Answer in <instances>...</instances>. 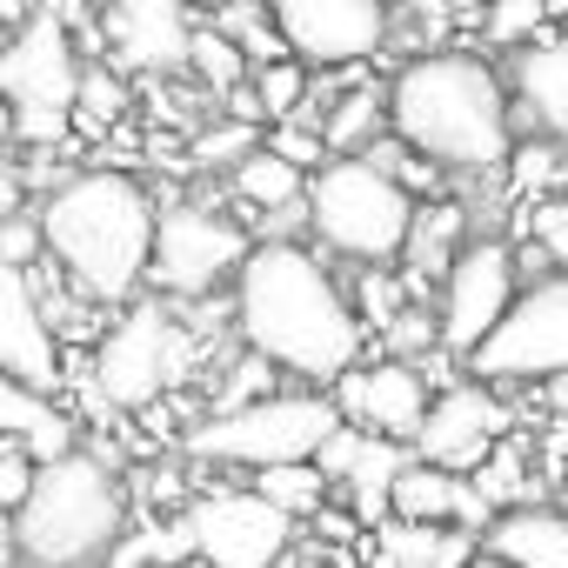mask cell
<instances>
[{
  "mask_svg": "<svg viewBox=\"0 0 568 568\" xmlns=\"http://www.w3.org/2000/svg\"><path fill=\"white\" fill-rule=\"evenodd\" d=\"M234 335L308 388H335L368 362V322L308 241H254L234 281Z\"/></svg>",
  "mask_w": 568,
  "mask_h": 568,
  "instance_id": "cell-1",
  "label": "cell"
},
{
  "mask_svg": "<svg viewBox=\"0 0 568 568\" xmlns=\"http://www.w3.org/2000/svg\"><path fill=\"white\" fill-rule=\"evenodd\" d=\"M34 214L48 227V254L68 267V281L88 302L128 308L148 288L161 207L148 181H134L128 168H81L61 187H48Z\"/></svg>",
  "mask_w": 568,
  "mask_h": 568,
  "instance_id": "cell-2",
  "label": "cell"
},
{
  "mask_svg": "<svg viewBox=\"0 0 568 568\" xmlns=\"http://www.w3.org/2000/svg\"><path fill=\"white\" fill-rule=\"evenodd\" d=\"M515 88L462 48H428L395 68L388 81V121L395 134L442 161L448 174H495L515 161Z\"/></svg>",
  "mask_w": 568,
  "mask_h": 568,
  "instance_id": "cell-3",
  "label": "cell"
},
{
  "mask_svg": "<svg viewBox=\"0 0 568 568\" xmlns=\"http://www.w3.org/2000/svg\"><path fill=\"white\" fill-rule=\"evenodd\" d=\"M128 541V481L108 455L41 462L34 495L14 508V555L28 568H101Z\"/></svg>",
  "mask_w": 568,
  "mask_h": 568,
  "instance_id": "cell-4",
  "label": "cell"
},
{
  "mask_svg": "<svg viewBox=\"0 0 568 568\" xmlns=\"http://www.w3.org/2000/svg\"><path fill=\"white\" fill-rule=\"evenodd\" d=\"M308 214H315V241L335 261L388 267V261L408 254V234H415L422 201L395 174H382L368 154H335L308 181Z\"/></svg>",
  "mask_w": 568,
  "mask_h": 568,
  "instance_id": "cell-5",
  "label": "cell"
},
{
  "mask_svg": "<svg viewBox=\"0 0 568 568\" xmlns=\"http://www.w3.org/2000/svg\"><path fill=\"white\" fill-rule=\"evenodd\" d=\"M342 428V408L328 388H302V395H267L227 415H201L181 448L194 462H227V468H281V462H315L322 442Z\"/></svg>",
  "mask_w": 568,
  "mask_h": 568,
  "instance_id": "cell-6",
  "label": "cell"
},
{
  "mask_svg": "<svg viewBox=\"0 0 568 568\" xmlns=\"http://www.w3.org/2000/svg\"><path fill=\"white\" fill-rule=\"evenodd\" d=\"M81 48L74 28L54 8H34L28 28H14L0 54V94L14 108V141L21 148H61L74 134V101H81Z\"/></svg>",
  "mask_w": 568,
  "mask_h": 568,
  "instance_id": "cell-7",
  "label": "cell"
},
{
  "mask_svg": "<svg viewBox=\"0 0 568 568\" xmlns=\"http://www.w3.org/2000/svg\"><path fill=\"white\" fill-rule=\"evenodd\" d=\"M194 328L174 322V302L148 295V302H128V315L94 342V388L108 408L121 415H141L154 408L174 382L194 375Z\"/></svg>",
  "mask_w": 568,
  "mask_h": 568,
  "instance_id": "cell-8",
  "label": "cell"
},
{
  "mask_svg": "<svg viewBox=\"0 0 568 568\" xmlns=\"http://www.w3.org/2000/svg\"><path fill=\"white\" fill-rule=\"evenodd\" d=\"M247 254H254V234L234 214H214L207 201H168L161 234H154L148 288L161 302H207V295H221V288L241 281Z\"/></svg>",
  "mask_w": 568,
  "mask_h": 568,
  "instance_id": "cell-9",
  "label": "cell"
},
{
  "mask_svg": "<svg viewBox=\"0 0 568 568\" xmlns=\"http://www.w3.org/2000/svg\"><path fill=\"white\" fill-rule=\"evenodd\" d=\"M468 375L495 388H535L548 375H568V274L528 281L508 322L468 355Z\"/></svg>",
  "mask_w": 568,
  "mask_h": 568,
  "instance_id": "cell-10",
  "label": "cell"
},
{
  "mask_svg": "<svg viewBox=\"0 0 568 568\" xmlns=\"http://www.w3.org/2000/svg\"><path fill=\"white\" fill-rule=\"evenodd\" d=\"M515 302H521V247L501 241V234H475V241L455 254V267L442 274V302H435V315H442V348L468 362V355L508 322Z\"/></svg>",
  "mask_w": 568,
  "mask_h": 568,
  "instance_id": "cell-11",
  "label": "cell"
},
{
  "mask_svg": "<svg viewBox=\"0 0 568 568\" xmlns=\"http://www.w3.org/2000/svg\"><path fill=\"white\" fill-rule=\"evenodd\" d=\"M181 521L207 568H288V555H295V515L274 508L254 481L187 501Z\"/></svg>",
  "mask_w": 568,
  "mask_h": 568,
  "instance_id": "cell-12",
  "label": "cell"
},
{
  "mask_svg": "<svg viewBox=\"0 0 568 568\" xmlns=\"http://www.w3.org/2000/svg\"><path fill=\"white\" fill-rule=\"evenodd\" d=\"M267 14L308 68H362L395 34V0H267Z\"/></svg>",
  "mask_w": 568,
  "mask_h": 568,
  "instance_id": "cell-13",
  "label": "cell"
},
{
  "mask_svg": "<svg viewBox=\"0 0 568 568\" xmlns=\"http://www.w3.org/2000/svg\"><path fill=\"white\" fill-rule=\"evenodd\" d=\"M508 422H515V408L501 402V388L468 375V382H455V388H442V395H435V408H428V428H422L415 455H422V462H435V468L475 475V468L508 442Z\"/></svg>",
  "mask_w": 568,
  "mask_h": 568,
  "instance_id": "cell-14",
  "label": "cell"
},
{
  "mask_svg": "<svg viewBox=\"0 0 568 568\" xmlns=\"http://www.w3.org/2000/svg\"><path fill=\"white\" fill-rule=\"evenodd\" d=\"M328 395H335L342 422H355L368 435H388V442H422L428 408H435L422 362H395V355H375V362L348 368Z\"/></svg>",
  "mask_w": 568,
  "mask_h": 568,
  "instance_id": "cell-15",
  "label": "cell"
},
{
  "mask_svg": "<svg viewBox=\"0 0 568 568\" xmlns=\"http://www.w3.org/2000/svg\"><path fill=\"white\" fill-rule=\"evenodd\" d=\"M0 368L14 382L54 395L68 375V355H61V328L34 288V267H0Z\"/></svg>",
  "mask_w": 568,
  "mask_h": 568,
  "instance_id": "cell-16",
  "label": "cell"
},
{
  "mask_svg": "<svg viewBox=\"0 0 568 568\" xmlns=\"http://www.w3.org/2000/svg\"><path fill=\"white\" fill-rule=\"evenodd\" d=\"M194 14H187V0H114L101 34L114 48V68L128 74H187V48H194Z\"/></svg>",
  "mask_w": 568,
  "mask_h": 568,
  "instance_id": "cell-17",
  "label": "cell"
},
{
  "mask_svg": "<svg viewBox=\"0 0 568 568\" xmlns=\"http://www.w3.org/2000/svg\"><path fill=\"white\" fill-rule=\"evenodd\" d=\"M508 88L528 108V121L568 148V34H541L528 48H515L508 61Z\"/></svg>",
  "mask_w": 568,
  "mask_h": 568,
  "instance_id": "cell-18",
  "label": "cell"
},
{
  "mask_svg": "<svg viewBox=\"0 0 568 568\" xmlns=\"http://www.w3.org/2000/svg\"><path fill=\"white\" fill-rule=\"evenodd\" d=\"M481 555V535L448 521H402L388 515L368 541V568H468Z\"/></svg>",
  "mask_w": 568,
  "mask_h": 568,
  "instance_id": "cell-19",
  "label": "cell"
},
{
  "mask_svg": "<svg viewBox=\"0 0 568 568\" xmlns=\"http://www.w3.org/2000/svg\"><path fill=\"white\" fill-rule=\"evenodd\" d=\"M0 428H8V442H21L34 462H61V455L81 448V422L54 395L28 388L14 375H0Z\"/></svg>",
  "mask_w": 568,
  "mask_h": 568,
  "instance_id": "cell-20",
  "label": "cell"
},
{
  "mask_svg": "<svg viewBox=\"0 0 568 568\" xmlns=\"http://www.w3.org/2000/svg\"><path fill=\"white\" fill-rule=\"evenodd\" d=\"M488 555L515 561V568H568V508H501L481 535Z\"/></svg>",
  "mask_w": 568,
  "mask_h": 568,
  "instance_id": "cell-21",
  "label": "cell"
},
{
  "mask_svg": "<svg viewBox=\"0 0 568 568\" xmlns=\"http://www.w3.org/2000/svg\"><path fill=\"white\" fill-rule=\"evenodd\" d=\"M308 168H295L288 154H274L267 141L241 161V168H227V187H234V207H247V214H274V207H295V201H308Z\"/></svg>",
  "mask_w": 568,
  "mask_h": 568,
  "instance_id": "cell-22",
  "label": "cell"
},
{
  "mask_svg": "<svg viewBox=\"0 0 568 568\" xmlns=\"http://www.w3.org/2000/svg\"><path fill=\"white\" fill-rule=\"evenodd\" d=\"M187 74H194V88H201V94L227 101L234 88H247V81H254V61L241 54V41H234V34H221L214 21H201V28H194V48H187Z\"/></svg>",
  "mask_w": 568,
  "mask_h": 568,
  "instance_id": "cell-23",
  "label": "cell"
},
{
  "mask_svg": "<svg viewBox=\"0 0 568 568\" xmlns=\"http://www.w3.org/2000/svg\"><path fill=\"white\" fill-rule=\"evenodd\" d=\"M382 134H395L388 88H348V94H335V108H328V148L335 154H368Z\"/></svg>",
  "mask_w": 568,
  "mask_h": 568,
  "instance_id": "cell-24",
  "label": "cell"
},
{
  "mask_svg": "<svg viewBox=\"0 0 568 568\" xmlns=\"http://www.w3.org/2000/svg\"><path fill=\"white\" fill-rule=\"evenodd\" d=\"M274 508H288L295 521H315L322 508H328V495H335V481L322 475V462H281V468H254L247 475Z\"/></svg>",
  "mask_w": 568,
  "mask_h": 568,
  "instance_id": "cell-25",
  "label": "cell"
},
{
  "mask_svg": "<svg viewBox=\"0 0 568 568\" xmlns=\"http://www.w3.org/2000/svg\"><path fill=\"white\" fill-rule=\"evenodd\" d=\"M134 108V88H128V68H88L81 74V101H74V134L81 141H101L128 121Z\"/></svg>",
  "mask_w": 568,
  "mask_h": 568,
  "instance_id": "cell-26",
  "label": "cell"
},
{
  "mask_svg": "<svg viewBox=\"0 0 568 568\" xmlns=\"http://www.w3.org/2000/svg\"><path fill=\"white\" fill-rule=\"evenodd\" d=\"M348 295H355V315L368 322V335H375V342H382L408 308H415V288H408V274H402V267H355Z\"/></svg>",
  "mask_w": 568,
  "mask_h": 568,
  "instance_id": "cell-27",
  "label": "cell"
},
{
  "mask_svg": "<svg viewBox=\"0 0 568 568\" xmlns=\"http://www.w3.org/2000/svg\"><path fill=\"white\" fill-rule=\"evenodd\" d=\"M214 28H221V34H234V41H241V54H247L254 68L288 61V54H295V48H288V34L274 28L267 0H221V8H214Z\"/></svg>",
  "mask_w": 568,
  "mask_h": 568,
  "instance_id": "cell-28",
  "label": "cell"
},
{
  "mask_svg": "<svg viewBox=\"0 0 568 568\" xmlns=\"http://www.w3.org/2000/svg\"><path fill=\"white\" fill-rule=\"evenodd\" d=\"M254 94H261V108H267V128H274V121H295V114H302V101L315 94V74H308V61H302V54L267 61V68H254Z\"/></svg>",
  "mask_w": 568,
  "mask_h": 568,
  "instance_id": "cell-29",
  "label": "cell"
},
{
  "mask_svg": "<svg viewBox=\"0 0 568 568\" xmlns=\"http://www.w3.org/2000/svg\"><path fill=\"white\" fill-rule=\"evenodd\" d=\"M475 488H481L495 508H528V501H535V495H528V448L508 435V442L475 468Z\"/></svg>",
  "mask_w": 568,
  "mask_h": 568,
  "instance_id": "cell-30",
  "label": "cell"
},
{
  "mask_svg": "<svg viewBox=\"0 0 568 568\" xmlns=\"http://www.w3.org/2000/svg\"><path fill=\"white\" fill-rule=\"evenodd\" d=\"M274 375H281V368H274L267 355L241 348V362H234V368H227V382L214 388V408H207V415H227V408H247V402H267V395H281V388H274Z\"/></svg>",
  "mask_w": 568,
  "mask_h": 568,
  "instance_id": "cell-31",
  "label": "cell"
},
{
  "mask_svg": "<svg viewBox=\"0 0 568 568\" xmlns=\"http://www.w3.org/2000/svg\"><path fill=\"white\" fill-rule=\"evenodd\" d=\"M481 28H488L495 48H528V41H541V28H548V0H488Z\"/></svg>",
  "mask_w": 568,
  "mask_h": 568,
  "instance_id": "cell-32",
  "label": "cell"
},
{
  "mask_svg": "<svg viewBox=\"0 0 568 568\" xmlns=\"http://www.w3.org/2000/svg\"><path fill=\"white\" fill-rule=\"evenodd\" d=\"M442 348V315L428 308V302H415L388 335H382V355H395V362H428Z\"/></svg>",
  "mask_w": 568,
  "mask_h": 568,
  "instance_id": "cell-33",
  "label": "cell"
},
{
  "mask_svg": "<svg viewBox=\"0 0 568 568\" xmlns=\"http://www.w3.org/2000/svg\"><path fill=\"white\" fill-rule=\"evenodd\" d=\"M254 148H261V128L254 121H227V128L194 134V168H241Z\"/></svg>",
  "mask_w": 568,
  "mask_h": 568,
  "instance_id": "cell-34",
  "label": "cell"
},
{
  "mask_svg": "<svg viewBox=\"0 0 568 568\" xmlns=\"http://www.w3.org/2000/svg\"><path fill=\"white\" fill-rule=\"evenodd\" d=\"M521 227H528V241H541V247H548V261L568 274V201H561V194H541V201H528Z\"/></svg>",
  "mask_w": 568,
  "mask_h": 568,
  "instance_id": "cell-35",
  "label": "cell"
},
{
  "mask_svg": "<svg viewBox=\"0 0 568 568\" xmlns=\"http://www.w3.org/2000/svg\"><path fill=\"white\" fill-rule=\"evenodd\" d=\"M34 261H48V227H41V214L14 207L8 227H0V267H34Z\"/></svg>",
  "mask_w": 568,
  "mask_h": 568,
  "instance_id": "cell-36",
  "label": "cell"
},
{
  "mask_svg": "<svg viewBox=\"0 0 568 568\" xmlns=\"http://www.w3.org/2000/svg\"><path fill=\"white\" fill-rule=\"evenodd\" d=\"M555 161H561V141H521L515 148V187L541 201V187L555 181Z\"/></svg>",
  "mask_w": 568,
  "mask_h": 568,
  "instance_id": "cell-37",
  "label": "cell"
},
{
  "mask_svg": "<svg viewBox=\"0 0 568 568\" xmlns=\"http://www.w3.org/2000/svg\"><path fill=\"white\" fill-rule=\"evenodd\" d=\"M362 442H368V428H355V422H342V428H335V435L322 442V455H315V462H322V475H328L335 488L348 481V468H355V455H362Z\"/></svg>",
  "mask_w": 568,
  "mask_h": 568,
  "instance_id": "cell-38",
  "label": "cell"
},
{
  "mask_svg": "<svg viewBox=\"0 0 568 568\" xmlns=\"http://www.w3.org/2000/svg\"><path fill=\"white\" fill-rule=\"evenodd\" d=\"M535 402H541V408H555V422H561V415H568V375L535 382Z\"/></svg>",
  "mask_w": 568,
  "mask_h": 568,
  "instance_id": "cell-39",
  "label": "cell"
},
{
  "mask_svg": "<svg viewBox=\"0 0 568 568\" xmlns=\"http://www.w3.org/2000/svg\"><path fill=\"white\" fill-rule=\"evenodd\" d=\"M288 568H335V555H302V548H295V555H288Z\"/></svg>",
  "mask_w": 568,
  "mask_h": 568,
  "instance_id": "cell-40",
  "label": "cell"
},
{
  "mask_svg": "<svg viewBox=\"0 0 568 568\" xmlns=\"http://www.w3.org/2000/svg\"><path fill=\"white\" fill-rule=\"evenodd\" d=\"M455 14H488V0H448Z\"/></svg>",
  "mask_w": 568,
  "mask_h": 568,
  "instance_id": "cell-41",
  "label": "cell"
},
{
  "mask_svg": "<svg viewBox=\"0 0 568 568\" xmlns=\"http://www.w3.org/2000/svg\"><path fill=\"white\" fill-rule=\"evenodd\" d=\"M468 568H515V561H501V555H488V548H481V555H475Z\"/></svg>",
  "mask_w": 568,
  "mask_h": 568,
  "instance_id": "cell-42",
  "label": "cell"
},
{
  "mask_svg": "<svg viewBox=\"0 0 568 568\" xmlns=\"http://www.w3.org/2000/svg\"><path fill=\"white\" fill-rule=\"evenodd\" d=\"M207 8H221V0H207Z\"/></svg>",
  "mask_w": 568,
  "mask_h": 568,
  "instance_id": "cell-43",
  "label": "cell"
},
{
  "mask_svg": "<svg viewBox=\"0 0 568 568\" xmlns=\"http://www.w3.org/2000/svg\"><path fill=\"white\" fill-rule=\"evenodd\" d=\"M561 508H568V495H561Z\"/></svg>",
  "mask_w": 568,
  "mask_h": 568,
  "instance_id": "cell-44",
  "label": "cell"
}]
</instances>
